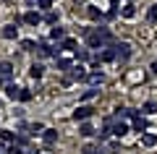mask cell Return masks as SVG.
I'll list each match as a JSON object with an SVG mask.
<instances>
[{
  "instance_id": "obj_35",
  "label": "cell",
  "mask_w": 157,
  "mask_h": 154,
  "mask_svg": "<svg viewBox=\"0 0 157 154\" xmlns=\"http://www.w3.org/2000/svg\"><path fill=\"white\" fill-rule=\"evenodd\" d=\"M0 86H3V78H0Z\"/></svg>"
},
{
  "instance_id": "obj_22",
  "label": "cell",
  "mask_w": 157,
  "mask_h": 154,
  "mask_svg": "<svg viewBox=\"0 0 157 154\" xmlns=\"http://www.w3.org/2000/svg\"><path fill=\"white\" fill-rule=\"evenodd\" d=\"M97 94H100V89H97V86H92V89H86V92L81 94V99H94Z\"/></svg>"
},
{
  "instance_id": "obj_19",
  "label": "cell",
  "mask_w": 157,
  "mask_h": 154,
  "mask_svg": "<svg viewBox=\"0 0 157 154\" xmlns=\"http://www.w3.org/2000/svg\"><path fill=\"white\" fill-rule=\"evenodd\" d=\"M121 16H123V18H134V16H136V8H134V6H123Z\"/></svg>"
},
{
  "instance_id": "obj_25",
  "label": "cell",
  "mask_w": 157,
  "mask_h": 154,
  "mask_svg": "<svg viewBox=\"0 0 157 154\" xmlns=\"http://www.w3.org/2000/svg\"><path fill=\"white\" fill-rule=\"evenodd\" d=\"M6 154H24L21 152V144H11V146L6 149Z\"/></svg>"
},
{
  "instance_id": "obj_6",
  "label": "cell",
  "mask_w": 157,
  "mask_h": 154,
  "mask_svg": "<svg viewBox=\"0 0 157 154\" xmlns=\"http://www.w3.org/2000/svg\"><path fill=\"white\" fill-rule=\"evenodd\" d=\"M97 60H102V63L118 60V58H115V50H113V47H105V50H102V52H100V55H97Z\"/></svg>"
},
{
  "instance_id": "obj_23",
  "label": "cell",
  "mask_w": 157,
  "mask_h": 154,
  "mask_svg": "<svg viewBox=\"0 0 157 154\" xmlns=\"http://www.w3.org/2000/svg\"><path fill=\"white\" fill-rule=\"evenodd\" d=\"M37 6H39V11H45V13H50V11H52V0H39Z\"/></svg>"
},
{
  "instance_id": "obj_29",
  "label": "cell",
  "mask_w": 157,
  "mask_h": 154,
  "mask_svg": "<svg viewBox=\"0 0 157 154\" xmlns=\"http://www.w3.org/2000/svg\"><path fill=\"white\" fill-rule=\"evenodd\" d=\"M73 55H76L78 60H86V58H89V52H86V50H76V52H73Z\"/></svg>"
},
{
  "instance_id": "obj_9",
  "label": "cell",
  "mask_w": 157,
  "mask_h": 154,
  "mask_svg": "<svg viewBox=\"0 0 157 154\" xmlns=\"http://www.w3.org/2000/svg\"><path fill=\"white\" fill-rule=\"evenodd\" d=\"M11 76H13V66H11V63H0V78L8 81Z\"/></svg>"
},
{
  "instance_id": "obj_21",
  "label": "cell",
  "mask_w": 157,
  "mask_h": 154,
  "mask_svg": "<svg viewBox=\"0 0 157 154\" xmlns=\"http://www.w3.org/2000/svg\"><path fill=\"white\" fill-rule=\"evenodd\" d=\"M29 76H32V78H39V76H42V66H39V63H34V66L29 68Z\"/></svg>"
},
{
  "instance_id": "obj_5",
  "label": "cell",
  "mask_w": 157,
  "mask_h": 154,
  "mask_svg": "<svg viewBox=\"0 0 157 154\" xmlns=\"http://www.w3.org/2000/svg\"><path fill=\"white\" fill-rule=\"evenodd\" d=\"M94 115V110L92 107H78V110H73V120H86V118Z\"/></svg>"
},
{
  "instance_id": "obj_20",
  "label": "cell",
  "mask_w": 157,
  "mask_h": 154,
  "mask_svg": "<svg viewBox=\"0 0 157 154\" xmlns=\"http://www.w3.org/2000/svg\"><path fill=\"white\" fill-rule=\"evenodd\" d=\"M78 133H81V136H86V138H89V136H94V128H92L89 123H84V126L78 128Z\"/></svg>"
},
{
  "instance_id": "obj_28",
  "label": "cell",
  "mask_w": 157,
  "mask_h": 154,
  "mask_svg": "<svg viewBox=\"0 0 157 154\" xmlns=\"http://www.w3.org/2000/svg\"><path fill=\"white\" fill-rule=\"evenodd\" d=\"M45 21H47V24H58V13H55V11H50V13L45 16Z\"/></svg>"
},
{
  "instance_id": "obj_33",
  "label": "cell",
  "mask_w": 157,
  "mask_h": 154,
  "mask_svg": "<svg viewBox=\"0 0 157 154\" xmlns=\"http://www.w3.org/2000/svg\"><path fill=\"white\" fill-rule=\"evenodd\" d=\"M152 73H157V60H155V63H152Z\"/></svg>"
},
{
  "instance_id": "obj_18",
  "label": "cell",
  "mask_w": 157,
  "mask_h": 154,
  "mask_svg": "<svg viewBox=\"0 0 157 154\" xmlns=\"http://www.w3.org/2000/svg\"><path fill=\"white\" fill-rule=\"evenodd\" d=\"M60 50H66V52H76V42H73V39H63Z\"/></svg>"
},
{
  "instance_id": "obj_17",
  "label": "cell",
  "mask_w": 157,
  "mask_h": 154,
  "mask_svg": "<svg viewBox=\"0 0 157 154\" xmlns=\"http://www.w3.org/2000/svg\"><path fill=\"white\" fill-rule=\"evenodd\" d=\"M63 37H66L63 26H52V29H50V39H63Z\"/></svg>"
},
{
  "instance_id": "obj_24",
  "label": "cell",
  "mask_w": 157,
  "mask_h": 154,
  "mask_svg": "<svg viewBox=\"0 0 157 154\" xmlns=\"http://www.w3.org/2000/svg\"><path fill=\"white\" fill-rule=\"evenodd\" d=\"M0 138H3V141H6L8 146H11V144H13V138H16V136H13L11 131H0Z\"/></svg>"
},
{
  "instance_id": "obj_4",
  "label": "cell",
  "mask_w": 157,
  "mask_h": 154,
  "mask_svg": "<svg viewBox=\"0 0 157 154\" xmlns=\"http://www.w3.org/2000/svg\"><path fill=\"white\" fill-rule=\"evenodd\" d=\"M128 131H131V128L126 126L123 120H118V123H113V136H118V138H123V136H126V133H128Z\"/></svg>"
},
{
  "instance_id": "obj_14",
  "label": "cell",
  "mask_w": 157,
  "mask_h": 154,
  "mask_svg": "<svg viewBox=\"0 0 157 154\" xmlns=\"http://www.w3.org/2000/svg\"><path fill=\"white\" fill-rule=\"evenodd\" d=\"M6 94H8V99H18V97H21V86H16V84H11V86L6 89Z\"/></svg>"
},
{
  "instance_id": "obj_32",
  "label": "cell",
  "mask_w": 157,
  "mask_h": 154,
  "mask_svg": "<svg viewBox=\"0 0 157 154\" xmlns=\"http://www.w3.org/2000/svg\"><path fill=\"white\" fill-rule=\"evenodd\" d=\"M147 16H149V21H157V6H152V8H149V13H147Z\"/></svg>"
},
{
  "instance_id": "obj_7",
  "label": "cell",
  "mask_w": 157,
  "mask_h": 154,
  "mask_svg": "<svg viewBox=\"0 0 157 154\" xmlns=\"http://www.w3.org/2000/svg\"><path fill=\"white\" fill-rule=\"evenodd\" d=\"M86 81H89L92 86H102V84H105V76H102L100 71H92L89 76H86Z\"/></svg>"
},
{
  "instance_id": "obj_30",
  "label": "cell",
  "mask_w": 157,
  "mask_h": 154,
  "mask_svg": "<svg viewBox=\"0 0 157 154\" xmlns=\"http://www.w3.org/2000/svg\"><path fill=\"white\" fill-rule=\"evenodd\" d=\"M18 99H21V102H29V99H32V92H26V89H21V97H18Z\"/></svg>"
},
{
  "instance_id": "obj_8",
  "label": "cell",
  "mask_w": 157,
  "mask_h": 154,
  "mask_svg": "<svg viewBox=\"0 0 157 154\" xmlns=\"http://www.w3.org/2000/svg\"><path fill=\"white\" fill-rule=\"evenodd\" d=\"M24 21H26L29 26H37V24L42 21V16H39L37 11H29V13H24Z\"/></svg>"
},
{
  "instance_id": "obj_34",
  "label": "cell",
  "mask_w": 157,
  "mask_h": 154,
  "mask_svg": "<svg viewBox=\"0 0 157 154\" xmlns=\"http://www.w3.org/2000/svg\"><path fill=\"white\" fill-rule=\"evenodd\" d=\"M26 3H29V6H32V3H34V0H26Z\"/></svg>"
},
{
  "instance_id": "obj_3",
  "label": "cell",
  "mask_w": 157,
  "mask_h": 154,
  "mask_svg": "<svg viewBox=\"0 0 157 154\" xmlns=\"http://www.w3.org/2000/svg\"><path fill=\"white\" fill-rule=\"evenodd\" d=\"M134 131H139V133L149 131V120H147L144 115H136V118H134Z\"/></svg>"
},
{
  "instance_id": "obj_11",
  "label": "cell",
  "mask_w": 157,
  "mask_h": 154,
  "mask_svg": "<svg viewBox=\"0 0 157 154\" xmlns=\"http://www.w3.org/2000/svg\"><path fill=\"white\" fill-rule=\"evenodd\" d=\"M42 138H45V144L50 146V144L58 141V131H52V128H45V133H42Z\"/></svg>"
},
{
  "instance_id": "obj_12",
  "label": "cell",
  "mask_w": 157,
  "mask_h": 154,
  "mask_svg": "<svg viewBox=\"0 0 157 154\" xmlns=\"http://www.w3.org/2000/svg\"><path fill=\"white\" fill-rule=\"evenodd\" d=\"M115 118H136V110H131V107H118Z\"/></svg>"
},
{
  "instance_id": "obj_15",
  "label": "cell",
  "mask_w": 157,
  "mask_h": 154,
  "mask_svg": "<svg viewBox=\"0 0 157 154\" xmlns=\"http://www.w3.org/2000/svg\"><path fill=\"white\" fill-rule=\"evenodd\" d=\"M141 144H144L147 149H152L157 144V136H155V133H144V136H141Z\"/></svg>"
},
{
  "instance_id": "obj_2",
  "label": "cell",
  "mask_w": 157,
  "mask_h": 154,
  "mask_svg": "<svg viewBox=\"0 0 157 154\" xmlns=\"http://www.w3.org/2000/svg\"><path fill=\"white\" fill-rule=\"evenodd\" d=\"M86 76H89V73H86L84 66H73L71 73H68V78H71V81H81V78H86Z\"/></svg>"
},
{
  "instance_id": "obj_1",
  "label": "cell",
  "mask_w": 157,
  "mask_h": 154,
  "mask_svg": "<svg viewBox=\"0 0 157 154\" xmlns=\"http://www.w3.org/2000/svg\"><path fill=\"white\" fill-rule=\"evenodd\" d=\"M113 50H115V58H118V60H128V58H131V44L128 42H118Z\"/></svg>"
},
{
  "instance_id": "obj_13",
  "label": "cell",
  "mask_w": 157,
  "mask_h": 154,
  "mask_svg": "<svg viewBox=\"0 0 157 154\" xmlns=\"http://www.w3.org/2000/svg\"><path fill=\"white\" fill-rule=\"evenodd\" d=\"M58 68H60V71H71V68H73V60H71V58H58Z\"/></svg>"
},
{
  "instance_id": "obj_16",
  "label": "cell",
  "mask_w": 157,
  "mask_h": 154,
  "mask_svg": "<svg viewBox=\"0 0 157 154\" xmlns=\"http://www.w3.org/2000/svg\"><path fill=\"white\" fill-rule=\"evenodd\" d=\"M155 112H157L155 102H144V105H141V115H155Z\"/></svg>"
},
{
  "instance_id": "obj_27",
  "label": "cell",
  "mask_w": 157,
  "mask_h": 154,
  "mask_svg": "<svg viewBox=\"0 0 157 154\" xmlns=\"http://www.w3.org/2000/svg\"><path fill=\"white\" fill-rule=\"evenodd\" d=\"M86 13H89V18H92V21H97V18H100V11H97L94 6H89V11H86Z\"/></svg>"
},
{
  "instance_id": "obj_10",
  "label": "cell",
  "mask_w": 157,
  "mask_h": 154,
  "mask_svg": "<svg viewBox=\"0 0 157 154\" xmlns=\"http://www.w3.org/2000/svg\"><path fill=\"white\" fill-rule=\"evenodd\" d=\"M3 37H6V39H16L18 37V26H16V24H8V26L3 29Z\"/></svg>"
},
{
  "instance_id": "obj_31",
  "label": "cell",
  "mask_w": 157,
  "mask_h": 154,
  "mask_svg": "<svg viewBox=\"0 0 157 154\" xmlns=\"http://www.w3.org/2000/svg\"><path fill=\"white\" fill-rule=\"evenodd\" d=\"M21 47H24V50H37V47H34V42H32V39H24V42H21Z\"/></svg>"
},
{
  "instance_id": "obj_26",
  "label": "cell",
  "mask_w": 157,
  "mask_h": 154,
  "mask_svg": "<svg viewBox=\"0 0 157 154\" xmlns=\"http://www.w3.org/2000/svg\"><path fill=\"white\" fill-rule=\"evenodd\" d=\"M29 133H45V126L42 123H34V126H29Z\"/></svg>"
}]
</instances>
